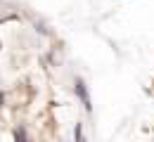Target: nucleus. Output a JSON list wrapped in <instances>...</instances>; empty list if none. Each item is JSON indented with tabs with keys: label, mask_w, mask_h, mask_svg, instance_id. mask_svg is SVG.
Listing matches in <instances>:
<instances>
[{
	"label": "nucleus",
	"mask_w": 154,
	"mask_h": 142,
	"mask_svg": "<svg viewBox=\"0 0 154 142\" xmlns=\"http://www.w3.org/2000/svg\"><path fill=\"white\" fill-rule=\"evenodd\" d=\"M76 95L81 97L83 107H85V111H93V104H90V95H88V88H85L83 78H76Z\"/></svg>",
	"instance_id": "nucleus-1"
},
{
	"label": "nucleus",
	"mask_w": 154,
	"mask_h": 142,
	"mask_svg": "<svg viewBox=\"0 0 154 142\" xmlns=\"http://www.w3.org/2000/svg\"><path fill=\"white\" fill-rule=\"evenodd\" d=\"M14 142H29V140H26V130H24V128H17V130H14Z\"/></svg>",
	"instance_id": "nucleus-2"
},
{
	"label": "nucleus",
	"mask_w": 154,
	"mask_h": 142,
	"mask_svg": "<svg viewBox=\"0 0 154 142\" xmlns=\"http://www.w3.org/2000/svg\"><path fill=\"white\" fill-rule=\"evenodd\" d=\"M2 102H5V97H2V92H0V107H2Z\"/></svg>",
	"instance_id": "nucleus-3"
},
{
	"label": "nucleus",
	"mask_w": 154,
	"mask_h": 142,
	"mask_svg": "<svg viewBox=\"0 0 154 142\" xmlns=\"http://www.w3.org/2000/svg\"><path fill=\"white\" fill-rule=\"evenodd\" d=\"M81 142H88V140H81Z\"/></svg>",
	"instance_id": "nucleus-4"
}]
</instances>
